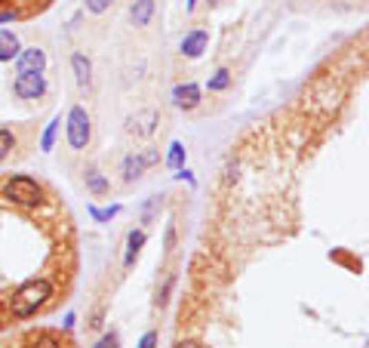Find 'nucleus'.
<instances>
[{
    "label": "nucleus",
    "mask_w": 369,
    "mask_h": 348,
    "mask_svg": "<svg viewBox=\"0 0 369 348\" xmlns=\"http://www.w3.org/2000/svg\"><path fill=\"white\" fill-rule=\"evenodd\" d=\"M176 348H203V345H197V342H176Z\"/></svg>",
    "instance_id": "aec40b11"
},
{
    "label": "nucleus",
    "mask_w": 369,
    "mask_h": 348,
    "mask_svg": "<svg viewBox=\"0 0 369 348\" xmlns=\"http://www.w3.org/2000/svg\"><path fill=\"white\" fill-rule=\"evenodd\" d=\"M0 348H81L68 327H19L0 336Z\"/></svg>",
    "instance_id": "f03ea898"
},
{
    "label": "nucleus",
    "mask_w": 369,
    "mask_h": 348,
    "mask_svg": "<svg viewBox=\"0 0 369 348\" xmlns=\"http://www.w3.org/2000/svg\"><path fill=\"white\" fill-rule=\"evenodd\" d=\"M12 90H16L19 99H41L46 93V81H43V74H19Z\"/></svg>",
    "instance_id": "39448f33"
},
{
    "label": "nucleus",
    "mask_w": 369,
    "mask_h": 348,
    "mask_svg": "<svg viewBox=\"0 0 369 348\" xmlns=\"http://www.w3.org/2000/svg\"><path fill=\"white\" fill-rule=\"evenodd\" d=\"M56 0H0V22H28L46 12Z\"/></svg>",
    "instance_id": "7ed1b4c3"
},
{
    "label": "nucleus",
    "mask_w": 369,
    "mask_h": 348,
    "mask_svg": "<svg viewBox=\"0 0 369 348\" xmlns=\"http://www.w3.org/2000/svg\"><path fill=\"white\" fill-rule=\"evenodd\" d=\"M46 65L43 50H25L22 59H19V74H41Z\"/></svg>",
    "instance_id": "423d86ee"
},
{
    "label": "nucleus",
    "mask_w": 369,
    "mask_h": 348,
    "mask_svg": "<svg viewBox=\"0 0 369 348\" xmlns=\"http://www.w3.org/2000/svg\"><path fill=\"white\" fill-rule=\"evenodd\" d=\"M81 272L68 201L43 176L0 173V336L59 311Z\"/></svg>",
    "instance_id": "f257e3e1"
},
{
    "label": "nucleus",
    "mask_w": 369,
    "mask_h": 348,
    "mask_svg": "<svg viewBox=\"0 0 369 348\" xmlns=\"http://www.w3.org/2000/svg\"><path fill=\"white\" fill-rule=\"evenodd\" d=\"M87 182H89V188H92L96 194H105V192H108V182H105L98 173H87Z\"/></svg>",
    "instance_id": "ddd939ff"
},
{
    "label": "nucleus",
    "mask_w": 369,
    "mask_h": 348,
    "mask_svg": "<svg viewBox=\"0 0 369 348\" xmlns=\"http://www.w3.org/2000/svg\"><path fill=\"white\" fill-rule=\"evenodd\" d=\"M68 142H71V148H87V142H89V117H87V111L83 108H71Z\"/></svg>",
    "instance_id": "20e7f679"
},
{
    "label": "nucleus",
    "mask_w": 369,
    "mask_h": 348,
    "mask_svg": "<svg viewBox=\"0 0 369 348\" xmlns=\"http://www.w3.org/2000/svg\"><path fill=\"white\" fill-rule=\"evenodd\" d=\"M96 348H117V336H114V333H111V336H105V339H102V342H98Z\"/></svg>",
    "instance_id": "6ab92c4d"
},
{
    "label": "nucleus",
    "mask_w": 369,
    "mask_h": 348,
    "mask_svg": "<svg viewBox=\"0 0 369 348\" xmlns=\"http://www.w3.org/2000/svg\"><path fill=\"white\" fill-rule=\"evenodd\" d=\"M56 130H59V121H52V123H50V130H46V136H43V151H50V148H52V139H56Z\"/></svg>",
    "instance_id": "dca6fc26"
},
{
    "label": "nucleus",
    "mask_w": 369,
    "mask_h": 348,
    "mask_svg": "<svg viewBox=\"0 0 369 348\" xmlns=\"http://www.w3.org/2000/svg\"><path fill=\"white\" fill-rule=\"evenodd\" d=\"M19 52V37L12 31H0V62H10Z\"/></svg>",
    "instance_id": "0eeeda50"
},
{
    "label": "nucleus",
    "mask_w": 369,
    "mask_h": 348,
    "mask_svg": "<svg viewBox=\"0 0 369 348\" xmlns=\"http://www.w3.org/2000/svg\"><path fill=\"white\" fill-rule=\"evenodd\" d=\"M71 65H74V71H77L81 87H87V83H89V62H87V56H83V52H77V56L71 59Z\"/></svg>",
    "instance_id": "9b49d317"
},
{
    "label": "nucleus",
    "mask_w": 369,
    "mask_h": 348,
    "mask_svg": "<svg viewBox=\"0 0 369 348\" xmlns=\"http://www.w3.org/2000/svg\"><path fill=\"white\" fill-rule=\"evenodd\" d=\"M108 3H111V0H87V6H89L92 12H102V10H108Z\"/></svg>",
    "instance_id": "a211bd4d"
},
{
    "label": "nucleus",
    "mask_w": 369,
    "mask_h": 348,
    "mask_svg": "<svg viewBox=\"0 0 369 348\" xmlns=\"http://www.w3.org/2000/svg\"><path fill=\"white\" fill-rule=\"evenodd\" d=\"M228 83H231V74H228V71H219V74L209 81V90H213V93H219V90L228 87Z\"/></svg>",
    "instance_id": "4468645a"
},
{
    "label": "nucleus",
    "mask_w": 369,
    "mask_h": 348,
    "mask_svg": "<svg viewBox=\"0 0 369 348\" xmlns=\"http://www.w3.org/2000/svg\"><path fill=\"white\" fill-rule=\"evenodd\" d=\"M182 157H184L182 145H173V151H169V163H173V167H182Z\"/></svg>",
    "instance_id": "f3484780"
},
{
    "label": "nucleus",
    "mask_w": 369,
    "mask_h": 348,
    "mask_svg": "<svg viewBox=\"0 0 369 348\" xmlns=\"http://www.w3.org/2000/svg\"><path fill=\"white\" fill-rule=\"evenodd\" d=\"M142 234H138V232H133V234H129V256H127V262H133L136 259V253H138V247H142Z\"/></svg>",
    "instance_id": "2eb2a0df"
},
{
    "label": "nucleus",
    "mask_w": 369,
    "mask_h": 348,
    "mask_svg": "<svg viewBox=\"0 0 369 348\" xmlns=\"http://www.w3.org/2000/svg\"><path fill=\"white\" fill-rule=\"evenodd\" d=\"M151 12H154V0H138V3L133 6V22L136 25H148Z\"/></svg>",
    "instance_id": "9d476101"
},
{
    "label": "nucleus",
    "mask_w": 369,
    "mask_h": 348,
    "mask_svg": "<svg viewBox=\"0 0 369 348\" xmlns=\"http://www.w3.org/2000/svg\"><path fill=\"white\" fill-rule=\"evenodd\" d=\"M197 96H200V90H197L194 83H188V87H179V90H176V102H179L182 108H194V105L200 102Z\"/></svg>",
    "instance_id": "1a4fd4ad"
},
{
    "label": "nucleus",
    "mask_w": 369,
    "mask_h": 348,
    "mask_svg": "<svg viewBox=\"0 0 369 348\" xmlns=\"http://www.w3.org/2000/svg\"><path fill=\"white\" fill-rule=\"evenodd\" d=\"M203 47H207V31H194V34H188L182 43L184 56H200Z\"/></svg>",
    "instance_id": "6e6552de"
},
{
    "label": "nucleus",
    "mask_w": 369,
    "mask_h": 348,
    "mask_svg": "<svg viewBox=\"0 0 369 348\" xmlns=\"http://www.w3.org/2000/svg\"><path fill=\"white\" fill-rule=\"evenodd\" d=\"M12 145H16V136H12L10 130H0V161H3V157L10 154Z\"/></svg>",
    "instance_id": "f8f14e48"
}]
</instances>
